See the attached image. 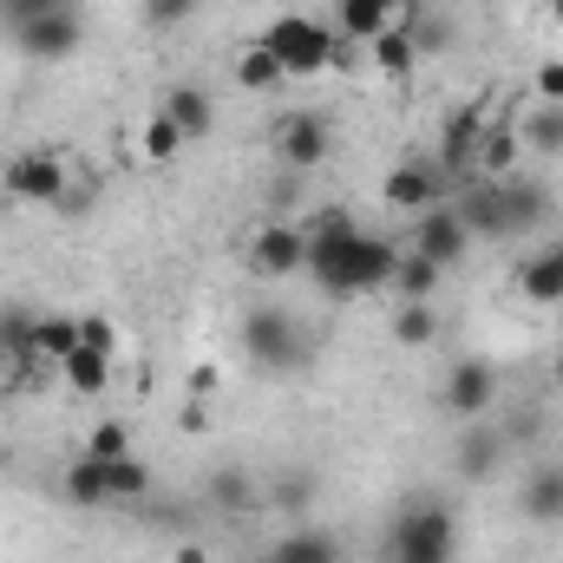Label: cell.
<instances>
[{"label": "cell", "mask_w": 563, "mask_h": 563, "mask_svg": "<svg viewBox=\"0 0 563 563\" xmlns=\"http://www.w3.org/2000/svg\"><path fill=\"white\" fill-rule=\"evenodd\" d=\"M400 269V250L374 230H361L347 210H321L308 223V276L321 282L334 301H354V295H374L387 288Z\"/></svg>", "instance_id": "6da1fadb"}, {"label": "cell", "mask_w": 563, "mask_h": 563, "mask_svg": "<svg viewBox=\"0 0 563 563\" xmlns=\"http://www.w3.org/2000/svg\"><path fill=\"white\" fill-rule=\"evenodd\" d=\"M551 217V197L525 177H478V190L459 197V223L472 236H525Z\"/></svg>", "instance_id": "7a4b0ae2"}, {"label": "cell", "mask_w": 563, "mask_h": 563, "mask_svg": "<svg viewBox=\"0 0 563 563\" xmlns=\"http://www.w3.org/2000/svg\"><path fill=\"white\" fill-rule=\"evenodd\" d=\"M452 558H459V518H452V505L413 498V505L394 511L380 563H452Z\"/></svg>", "instance_id": "3957f363"}, {"label": "cell", "mask_w": 563, "mask_h": 563, "mask_svg": "<svg viewBox=\"0 0 563 563\" xmlns=\"http://www.w3.org/2000/svg\"><path fill=\"white\" fill-rule=\"evenodd\" d=\"M66 498L79 505V511H106V505H139L144 492H151V465L144 459H92V452H79L73 465H66Z\"/></svg>", "instance_id": "277c9868"}, {"label": "cell", "mask_w": 563, "mask_h": 563, "mask_svg": "<svg viewBox=\"0 0 563 563\" xmlns=\"http://www.w3.org/2000/svg\"><path fill=\"white\" fill-rule=\"evenodd\" d=\"M263 46L282 59V73H288V79H308V73H321V66L347 59L341 33H328L314 13H276V20H269V33H263Z\"/></svg>", "instance_id": "5b68a950"}, {"label": "cell", "mask_w": 563, "mask_h": 563, "mask_svg": "<svg viewBox=\"0 0 563 563\" xmlns=\"http://www.w3.org/2000/svg\"><path fill=\"white\" fill-rule=\"evenodd\" d=\"M243 354L263 367V374H295L308 361V334L288 308H250L243 314Z\"/></svg>", "instance_id": "8992f818"}, {"label": "cell", "mask_w": 563, "mask_h": 563, "mask_svg": "<svg viewBox=\"0 0 563 563\" xmlns=\"http://www.w3.org/2000/svg\"><path fill=\"white\" fill-rule=\"evenodd\" d=\"M7 197L13 203H66L73 197V170L53 157V151H20L7 170H0Z\"/></svg>", "instance_id": "52a82bcc"}, {"label": "cell", "mask_w": 563, "mask_h": 563, "mask_svg": "<svg viewBox=\"0 0 563 563\" xmlns=\"http://www.w3.org/2000/svg\"><path fill=\"white\" fill-rule=\"evenodd\" d=\"M79 40H86V26H79V13H73V7H53V13H40V20L13 26V46H20L26 59H40V66L73 59V53H79Z\"/></svg>", "instance_id": "ba28073f"}, {"label": "cell", "mask_w": 563, "mask_h": 563, "mask_svg": "<svg viewBox=\"0 0 563 563\" xmlns=\"http://www.w3.org/2000/svg\"><path fill=\"white\" fill-rule=\"evenodd\" d=\"M276 157L288 170H321L334 157V125L314 119V112H288L276 119Z\"/></svg>", "instance_id": "9c48e42d"}, {"label": "cell", "mask_w": 563, "mask_h": 563, "mask_svg": "<svg viewBox=\"0 0 563 563\" xmlns=\"http://www.w3.org/2000/svg\"><path fill=\"white\" fill-rule=\"evenodd\" d=\"M387 203L407 210V217L439 210V203H445V164H439V157H407V164H394V170H387Z\"/></svg>", "instance_id": "30bf717a"}, {"label": "cell", "mask_w": 563, "mask_h": 563, "mask_svg": "<svg viewBox=\"0 0 563 563\" xmlns=\"http://www.w3.org/2000/svg\"><path fill=\"white\" fill-rule=\"evenodd\" d=\"M492 400H498V367L492 361H459L452 374H445V387H439V407L445 413H459V420H485L492 413Z\"/></svg>", "instance_id": "8fae6325"}, {"label": "cell", "mask_w": 563, "mask_h": 563, "mask_svg": "<svg viewBox=\"0 0 563 563\" xmlns=\"http://www.w3.org/2000/svg\"><path fill=\"white\" fill-rule=\"evenodd\" d=\"M250 263H256L263 276L288 282L295 269H308V230H295V223H269V230H256Z\"/></svg>", "instance_id": "7c38bea8"}, {"label": "cell", "mask_w": 563, "mask_h": 563, "mask_svg": "<svg viewBox=\"0 0 563 563\" xmlns=\"http://www.w3.org/2000/svg\"><path fill=\"white\" fill-rule=\"evenodd\" d=\"M465 243H472V230L459 223V210H426L420 217V230H413V250H420L426 263H439V269H452L459 256H465Z\"/></svg>", "instance_id": "4fadbf2b"}, {"label": "cell", "mask_w": 563, "mask_h": 563, "mask_svg": "<svg viewBox=\"0 0 563 563\" xmlns=\"http://www.w3.org/2000/svg\"><path fill=\"white\" fill-rule=\"evenodd\" d=\"M478 139H485V99H465V106H452V112H445V132H439V164H445V170L472 164Z\"/></svg>", "instance_id": "5bb4252c"}, {"label": "cell", "mask_w": 563, "mask_h": 563, "mask_svg": "<svg viewBox=\"0 0 563 563\" xmlns=\"http://www.w3.org/2000/svg\"><path fill=\"white\" fill-rule=\"evenodd\" d=\"M170 125H177V139L197 144L210 139V125H217V106H210V92H197V86H177V92H164V106H157Z\"/></svg>", "instance_id": "9a60e30c"}, {"label": "cell", "mask_w": 563, "mask_h": 563, "mask_svg": "<svg viewBox=\"0 0 563 563\" xmlns=\"http://www.w3.org/2000/svg\"><path fill=\"white\" fill-rule=\"evenodd\" d=\"M387 26H394V7H387V0H334V33H341V40L374 46Z\"/></svg>", "instance_id": "2e32d148"}, {"label": "cell", "mask_w": 563, "mask_h": 563, "mask_svg": "<svg viewBox=\"0 0 563 563\" xmlns=\"http://www.w3.org/2000/svg\"><path fill=\"white\" fill-rule=\"evenodd\" d=\"M518 511L531 525H563V465H538L518 492Z\"/></svg>", "instance_id": "e0dca14e"}, {"label": "cell", "mask_w": 563, "mask_h": 563, "mask_svg": "<svg viewBox=\"0 0 563 563\" xmlns=\"http://www.w3.org/2000/svg\"><path fill=\"white\" fill-rule=\"evenodd\" d=\"M518 288H525V301H563V236L558 243H544L525 269H518Z\"/></svg>", "instance_id": "ac0fdd59"}, {"label": "cell", "mask_w": 563, "mask_h": 563, "mask_svg": "<svg viewBox=\"0 0 563 563\" xmlns=\"http://www.w3.org/2000/svg\"><path fill=\"white\" fill-rule=\"evenodd\" d=\"M367 53H374V66H380L387 79H413V66H420V40H413V26H407V20H394Z\"/></svg>", "instance_id": "d6986e66"}, {"label": "cell", "mask_w": 563, "mask_h": 563, "mask_svg": "<svg viewBox=\"0 0 563 563\" xmlns=\"http://www.w3.org/2000/svg\"><path fill=\"white\" fill-rule=\"evenodd\" d=\"M59 380H66L73 394H106V387H112V354H99V347H73V354L59 361Z\"/></svg>", "instance_id": "ffe728a7"}, {"label": "cell", "mask_w": 563, "mask_h": 563, "mask_svg": "<svg viewBox=\"0 0 563 563\" xmlns=\"http://www.w3.org/2000/svg\"><path fill=\"white\" fill-rule=\"evenodd\" d=\"M33 321H40V314H20V308H7V314H0V354L13 361V387H20V380H26V367L40 361V354H33Z\"/></svg>", "instance_id": "44dd1931"}, {"label": "cell", "mask_w": 563, "mask_h": 563, "mask_svg": "<svg viewBox=\"0 0 563 563\" xmlns=\"http://www.w3.org/2000/svg\"><path fill=\"white\" fill-rule=\"evenodd\" d=\"M518 132L511 125H485V139H478V151H472V170L478 177H511V164H518Z\"/></svg>", "instance_id": "7402d4cb"}, {"label": "cell", "mask_w": 563, "mask_h": 563, "mask_svg": "<svg viewBox=\"0 0 563 563\" xmlns=\"http://www.w3.org/2000/svg\"><path fill=\"white\" fill-rule=\"evenodd\" d=\"M230 73H236V86H243V92H276L282 79H288V73H282V59L263 46V40H256V46H243Z\"/></svg>", "instance_id": "603a6c76"}, {"label": "cell", "mask_w": 563, "mask_h": 563, "mask_svg": "<svg viewBox=\"0 0 563 563\" xmlns=\"http://www.w3.org/2000/svg\"><path fill=\"white\" fill-rule=\"evenodd\" d=\"M439 276H445L439 263H426L420 250H407V256H400V269H394V282H387V288H394L400 301H432V295H439Z\"/></svg>", "instance_id": "cb8c5ba5"}, {"label": "cell", "mask_w": 563, "mask_h": 563, "mask_svg": "<svg viewBox=\"0 0 563 563\" xmlns=\"http://www.w3.org/2000/svg\"><path fill=\"white\" fill-rule=\"evenodd\" d=\"M73 347H79V321H73V314H40V321H33V354H40V361L59 367Z\"/></svg>", "instance_id": "d4e9b609"}, {"label": "cell", "mask_w": 563, "mask_h": 563, "mask_svg": "<svg viewBox=\"0 0 563 563\" xmlns=\"http://www.w3.org/2000/svg\"><path fill=\"white\" fill-rule=\"evenodd\" d=\"M498 459H505V445H498V432H485V426H472V432L459 439V472H465V478H492V472H498Z\"/></svg>", "instance_id": "484cf974"}, {"label": "cell", "mask_w": 563, "mask_h": 563, "mask_svg": "<svg viewBox=\"0 0 563 563\" xmlns=\"http://www.w3.org/2000/svg\"><path fill=\"white\" fill-rule=\"evenodd\" d=\"M282 563H341V544L328 538V531H288L276 544Z\"/></svg>", "instance_id": "4316f807"}, {"label": "cell", "mask_w": 563, "mask_h": 563, "mask_svg": "<svg viewBox=\"0 0 563 563\" xmlns=\"http://www.w3.org/2000/svg\"><path fill=\"white\" fill-rule=\"evenodd\" d=\"M432 334H439V308H432V301H407V308L394 314V341H400V347H426Z\"/></svg>", "instance_id": "83f0119b"}, {"label": "cell", "mask_w": 563, "mask_h": 563, "mask_svg": "<svg viewBox=\"0 0 563 563\" xmlns=\"http://www.w3.org/2000/svg\"><path fill=\"white\" fill-rule=\"evenodd\" d=\"M139 151H144V164H170V157L184 151V139H177V125H170L164 112H151L144 132H139Z\"/></svg>", "instance_id": "f1b7e54d"}, {"label": "cell", "mask_w": 563, "mask_h": 563, "mask_svg": "<svg viewBox=\"0 0 563 563\" xmlns=\"http://www.w3.org/2000/svg\"><path fill=\"white\" fill-rule=\"evenodd\" d=\"M518 139L531 144V151H563V106H544V112H531Z\"/></svg>", "instance_id": "f546056e"}, {"label": "cell", "mask_w": 563, "mask_h": 563, "mask_svg": "<svg viewBox=\"0 0 563 563\" xmlns=\"http://www.w3.org/2000/svg\"><path fill=\"white\" fill-rule=\"evenodd\" d=\"M86 452H92V459H125V452H132L125 420H99V426H92V439H86Z\"/></svg>", "instance_id": "4dcf8cb0"}, {"label": "cell", "mask_w": 563, "mask_h": 563, "mask_svg": "<svg viewBox=\"0 0 563 563\" xmlns=\"http://www.w3.org/2000/svg\"><path fill=\"white\" fill-rule=\"evenodd\" d=\"M197 13V0H144V26L151 33H170V26H184Z\"/></svg>", "instance_id": "1f68e13d"}, {"label": "cell", "mask_w": 563, "mask_h": 563, "mask_svg": "<svg viewBox=\"0 0 563 563\" xmlns=\"http://www.w3.org/2000/svg\"><path fill=\"white\" fill-rule=\"evenodd\" d=\"M79 347H99V354H119V328L106 314H79Z\"/></svg>", "instance_id": "d6a6232c"}, {"label": "cell", "mask_w": 563, "mask_h": 563, "mask_svg": "<svg viewBox=\"0 0 563 563\" xmlns=\"http://www.w3.org/2000/svg\"><path fill=\"white\" fill-rule=\"evenodd\" d=\"M53 7H73V0H0V20H7V26H26V20H40V13H53Z\"/></svg>", "instance_id": "836d02e7"}, {"label": "cell", "mask_w": 563, "mask_h": 563, "mask_svg": "<svg viewBox=\"0 0 563 563\" xmlns=\"http://www.w3.org/2000/svg\"><path fill=\"white\" fill-rule=\"evenodd\" d=\"M210 492H217V505H236V511L250 505V478H243V472H217Z\"/></svg>", "instance_id": "e575fe53"}, {"label": "cell", "mask_w": 563, "mask_h": 563, "mask_svg": "<svg viewBox=\"0 0 563 563\" xmlns=\"http://www.w3.org/2000/svg\"><path fill=\"white\" fill-rule=\"evenodd\" d=\"M538 99L563 106V59H544V66H538Z\"/></svg>", "instance_id": "d590c367"}, {"label": "cell", "mask_w": 563, "mask_h": 563, "mask_svg": "<svg viewBox=\"0 0 563 563\" xmlns=\"http://www.w3.org/2000/svg\"><path fill=\"white\" fill-rule=\"evenodd\" d=\"M276 505H308V478L301 472H288V478H276V492H269Z\"/></svg>", "instance_id": "8d00e7d4"}, {"label": "cell", "mask_w": 563, "mask_h": 563, "mask_svg": "<svg viewBox=\"0 0 563 563\" xmlns=\"http://www.w3.org/2000/svg\"><path fill=\"white\" fill-rule=\"evenodd\" d=\"M177 563H210V558H203V551H197V544H190V551H177Z\"/></svg>", "instance_id": "74e56055"}, {"label": "cell", "mask_w": 563, "mask_h": 563, "mask_svg": "<svg viewBox=\"0 0 563 563\" xmlns=\"http://www.w3.org/2000/svg\"><path fill=\"white\" fill-rule=\"evenodd\" d=\"M551 13H558V26H563V0H551Z\"/></svg>", "instance_id": "f35d334b"}, {"label": "cell", "mask_w": 563, "mask_h": 563, "mask_svg": "<svg viewBox=\"0 0 563 563\" xmlns=\"http://www.w3.org/2000/svg\"><path fill=\"white\" fill-rule=\"evenodd\" d=\"M387 7H394V13H400V7H407V0H387Z\"/></svg>", "instance_id": "ab89813d"}]
</instances>
